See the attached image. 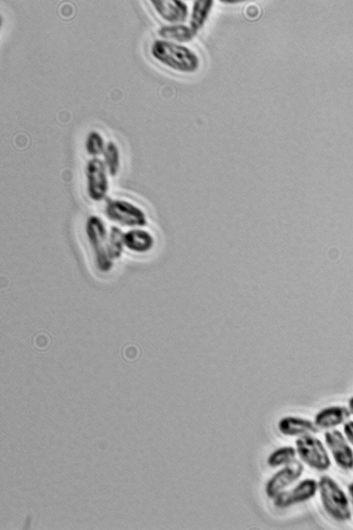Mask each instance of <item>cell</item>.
<instances>
[{"mask_svg": "<svg viewBox=\"0 0 353 530\" xmlns=\"http://www.w3.org/2000/svg\"><path fill=\"white\" fill-rule=\"evenodd\" d=\"M151 6L155 13L167 24L184 23L190 16L186 2L176 0H152Z\"/></svg>", "mask_w": 353, "mask_h": 530, "instance_id": "cell-10", "label": "cell"}, {"mask_svg": "<svg viewBox=\"0 0 353 530\" xmlns=\"http://www.w3.org/2000/svg\"><path fill=\"white\" fill-rule=\"evenodd\" d=\"M296 453V448L292 446L280 447L269 455L268 464L272 468L285 466L295 460Z\"/></svg>", "mask_w": 353, "mask_h": 530, "instance_id": "cell-19", "label": "cell"}, {"mask_svg": "<svg viewBox=\"0 0 353 530\" xmlns=\"http://www.w3.org/2000/svg\"><path fill=\"white\" fill-rule=\"evenodd\" d=\"M296 451L301 460L311 468L326 471L331 465L330 457L321 440L312 435L299 437Z\"/></svg>", "mask_w": 353, "mask_h": 530, "instance_id": "cell-6", "label": "cell"}, {"mask_svg": "<svg viewBox=\"0 0 353 530\" xmlns=\"http://www.w3.org/2000/svg\"><path fill=\"white\" fill-rule=\"evenodd\" d=\"M350 415L345 406H330L316 413L314 423L319 429L330 430L347 421Z\"/></svg>", "mask_w": 353, "mask_h": 530, "instance_id": "cell-13", "label": "cell"}, {"mask_svg": "<svg viewBox=\"0 0 353 530\" xmlns=\"http://www.w3.org/2000/svg\"><path fill=\"white\" fill-rule=\"evenodd\" d=\"M343 433L346 439L353 445V421H347L344 424Z\"/></svg>", "mask_w": 353, "mask_h": 530, "instance_id": "cell-20", "label": "cell"}, {"mask_svg": "<svg viewBox=\"0 0 353 530\" xmlns=\"http://www.w3.org/2000/svg\"><path fill=\"white\" fill-rule=\"evenodd\" d=\"M106 142L102 134L96 130L89 131L84 142L85 151L91 158H97L103 154Z\"/></svg>", "mask_w": 353, "mask_h": 530, "instance_id": "cell-18", "label": "cell"}, {"mask_svg": "<svg viewBox=\"0 0 353 530\" xmlns=\"http://www.w3.org/2000/svg\"><path fill=\"white\" fill-rule=\"evenodd\" d=\"M214 1H194L190 12L189 26L197 34L205 25L212 12Z\"/></svg>", "mask_w": 353, "mask_h": 530, "instance_id": "cell-15", "label": "cell"}, {"mask_svg": "<svg viewBox=\"0 0 353 530\" xmlns=\"http://www.w3.org/2000/svg\"><path fill=\"white\" fill-rule=\"evenodd\" d=\"M150 54L159 64L178 74L193 75L201 67L199 54L184 44L157 39L151 43Z\"/></svg>", "mask_w": 353, "mask_h": 530, "instance_id": "cell-1", "label": "cell"}, {"mask_svg": "<svg viewBox=\"0 0 353 530\" xmlns=\"http://www.w3.org/2000/svg\"><path fill=\"white\" fill-rule=\"evenodd\" d=\"M304 467L298 460L285 465L275 473L267 482L265 493L270 498H274L288 486L298 480L303 472Z\"/></svg>", "mask_w": 353, "mask_h": 530, "instance_id": "cell-8", "label": "cell"}, {"mask_svg": "<svg viewBox=\"0 0 353 530\" xmlns=\"http://www.w3.org/2000/svg\"><path fill=\"white\" fill-rule=\"evenodd\" d=\"M85 193L94 202L103 200L110 190V175L103 160L91 158L84 167Z\"/></svg>", "mask_w": 353, "mask_h": 530, "instance_id": "cell-5", "label": "cell"}, {"mask_svg": "<svg viewBox=\"0 0 353 530\" xmlns=\"http://www.w3.org/2000/svg\"><path fill=\"white\" fill-rule=\"evenodd\" d=\"M348 410L350 414L353 415V397H352L348 401Z\"/></svg>", "mask_w": 353, "mask_h": 530, "instance_id": "cell-23", "label": "cell"}, {"mask_svg": "<svg viewBox=\"0 0 353 530\" xmlns=\"http://www.w3.org/2000/svg\"><path fill=\"white\" fill-rule=\"evenodd\" d=\"M102 155L103 161L110 176H117L121 165V153L117 144L113 140L108 141Z\"/></svg>", "mask_w": 353, "mask_h": 530, "instance_id": "cell-16", "label": "cell"}, {"mask_svg": "<svg viewBox=\"0 0 353 530\" xmlns=\"http://www.w3.org/2000/svg\"><path fill=\"white\" fill-rule=\"evenodd\" d=\"M318 491L325 511L337 521H346L351 518L348 499L338 484L327 475L318 482Z\"/></svg>", "mask_w": 353, "mask_h": 530, "instance_id": "cell-3", "label": "cell"}, {"mask_svg": "<svg viewBox=\"0 0 353 530\" xmlns=\"http://www.w3.org/2000/svg\"><path fill=\"white\" fill-rule=\"evenodd\" d=\"M84 232L95 267L102 273L110 272L114 260L110 254L108 230L103 220L97 215L89 216L85 221Z\"/></svg>", "mask_w": 353, "mask_h": 530, "instance_id": "cell-2", "label": "cell"}, {"mask_svg": "<svg viewBox=\"0 0 353 530\" xmlns=\"http://www.w3.org/2000/svg\"><path fill=\"white\" fill-rule=\"evenodd\" d=\"M104 213L112 222L130 228L144 227L148 224L145 211L137 204L128 200H109L105 204Z\"/></svg>", "mask_w": 353, "mask_h": 530, "instance_id": "cell-4", "label": "cell"}, {"mask_svg": "<svg viewBox=\"0 0 353 530\" xmlns=\"http://www.w3.org/2000/svg\"><path fill=\"white\" fill-rule=\"evenodd\" d=\"M157 34L161 39L181 44L191 41L197 35L185 23L163 25L159 28Z\"/></svg>", "mask_w": 353, "mask_h": 530, "instance_id": "cell-14", "label": "cell"}, {"mask_svg": "<svg viewBox=\"0 0 353 530\" xmlns=\"http://www.w3.org/2000/svg\"><path fill=\"white\" fill-rule=\"evenodd\" d=\"M348 493L353 507V482L348 486Z\"/></svg>", "mask_w": 353, "mask_h": 530, "instance_id": "cell-21", "label": "cell"}, {"mask_svg": "<svg viewBox=\"0 0 353 530\" xmlns=\"http://www.w3.org/2000/svg\"><path fill=\"white\" fill-rule=\"evenodd\" d=\"M278 429L283 435L290 437L313 435L319 430L314 422L294 416L281 418L278 423Z\"/></svg>", "mask_w": 353, "mask_h": 530, "instance_id": "cell-12", "label": "cell"}, {"mask_svg": "<svg viewBox=\"0 0 353 530\" xmlns=\"http://www.w3.org/2000/svg\"><path fill=\"white\" fill-rule=\"evenodd\" d=\"M318 491V482L312 478H307L295 486L284 490L274 498V504L279 509L305 502L314 497Z\"/></svg>", "mask_w": 353, "mask_h": 530, "instance_id": "cell-7", "label": "cell"}, {"mask_svg": "<svg viewBox=\"0 0 353 530\" xmlns=\"http://www.w3.org/2000/svg\"><path fill=\"white\" fill-rule=\"evenodd\" d=\"M123 240L125 247L137 254L147 253L155 245L153 234L144 227L130 228L124 232Z\"/></svg>", "mask_w": 353, "mask_h": 530, "instance_id": "cell-11", "label": "cell"}, {"mask_svg": "<svg viewBox=\"0 0 353 530\" xmlns=\"http://www.w3.org/2000/svg\"><path fill=\"white\" fill-rule=\"evenodd\" d=\"M123 236L124 232L117 226L113 225L108 230V247L110 256L114 261L119 259L123 254L125 247Z\"/></svg>", "mask_w": 353, "mask_h": 530, "instance_id": "cell-17", "label": "cell"}, {"mask_svg": "<svg viewBox=\"0 0 353 530\" xmlns=\"http://www.w3.org/2000/svg\"><path fill=\"white\" fill-rule=\"evenodd\" d=\"M221 2L224 3V4H229V5L234 4V5H236V4H238V3H241L243 1H241L240 0H224V1H221Z\"/></svg>", "mask_w": 353, "mask_h": 530, "instance_id": "cell-22", "label": "cell"}, {"mask_svg": "<svg viewBox=\"0 0 353 530\" xmlns=\"http://www.w3.org/2000/svg\"><path fill=\"white\" fill-rule=\"evenodd\" d=\"M325 441L336 464L343 469L353 468V451L343 435L336 429L325 433Z\"/></svg>", "mask_w": 353, "mask_h": 530, "instance_id": "cell-9", "label": "cell"}]
</instances>
